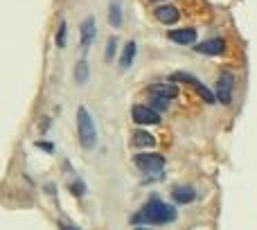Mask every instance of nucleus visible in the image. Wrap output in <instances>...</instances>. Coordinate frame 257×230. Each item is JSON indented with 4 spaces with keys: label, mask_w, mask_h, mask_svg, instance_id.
Wrapping results in <instances>:
<instances>
[{
    "label": "nucleus",
    "mask_w": 257,
    "mask_h": 230,
    "mask_svg": "<svg viewBox=\"0 0 257 230\" xmlns=\"http://www.w3.org/2000/svg\"><path fill=\"white\" fill-rule=\"evenodd\" d=\"M176 219V207L169 203L160 201V198H149L144 203L142 212L135 214L133 221H147V223H169Z\"/></svg>",
    "instance_id": "obj_1"
},
{
    "label": "nucleus",
    "mask_w": 257,
    "mask_h": 230,
    "mask_svg": "<svg viewBox=\"0 0 257 230\" xmlns=\"http://www.w3.org/2000/svg\"><path fill=\"white\" fill-rule=\"evenodd\" d=\"M77 133H79V142L84 149H93L97 142V129L93 124V117H90L88 108L79 106L77 111Z\"/></svg>",
    "instance_id": "obj_2"
},
{
    "label": "nucleus",
    "mask_w": 257,
    "mask_h": 230,
    "mask_svg": "<svg viewBox=\"0 0 257 230\" xmlns=\"http://www.w3.org/2000/svg\"><path fill=\"white\" fill-rule=\"evenodd\" d=\"M133 162L140 167L142 171H149V174H158L165 167V158L160 153H138L133 158Z\"/></svg>",
    "instance_id": "obj_3"
},
{
    "label": "nucleus",
    "mask_w": 257,
    "mask_h": 230,
    "mask_svg": "<svg viewBox=\"0 0 257 230\" xmlns=\"http://www.w3.org/2000/svg\"><path fill=\"white\" fill-rule=\"evenodd\" d=\"M232 88H234V77L232 72H221L216 79V99L221 104H230L232 102Z\"/></svg>",
    "instance_id": "obj_4"
},
{
    "label": "nucleus",
    "mask_w": 257,
    "mask_h": 230,
    "mask_svg": "<svg viewBox=\"0 0 257 230\" xmlns=\"http://www.w3.org/2000/svg\"><path fill=\"white\" fill-rule=\"evenodd\" d=\"M171 79H174V81H183V84H189L203 99H205L207 104H212L216 99L214 95L210 93V88H205V84H201V81H198L194 75H187V72H176V75H171Z\"/></svg>",
    "instance_id": "obj_5"
},
{
    "label": "nucleus",
    "mask_w": 257,
    "mask_h": 230,
    "mask_svg": "<svg viewBox=\"0 0 257 230\" xmlns=\"http://www.w3.org/2000/svg\"><path fill=\"white\" fill-rule=\"evenodd\" d=\"M131 117H133V122H138V124H158V122H160L158 111H153L151 106H144V104H135V106L131 108Z\"/></svg>",
    "instance_id": "obj_6"
},
{
    "label": "nucleus",
    "mask_w": 257,
    "mask_h": 230,
    "mask_svg": "<svg viewBox=\"0 0 257 230\" xmlns=\"http://www.w3.org/2000/svg\"><path fill=\"white\" fill-rule=\"evenodd\" d=\"M149 95H151V97H162V99H174V97H178V86L176 84H151L149 86Z\"/></svg>",
    "instance_id": "obj_7"
},
{
    "label": "nucleus",
    "mask_w": 257,
    "mask_h": 230,
    "mask_svg": "<svg viewBox=\"0 0 257 230\" xmlns=\"http://www.w3.org/2000/svg\"><path fill=\"white\" fill-rule=\"evenodd\" d=\"M167 36H169V41H174V43H178V45L196 43V30H192V27H185V30H171Z\"/></svg>",
    "instance_id": "obj_8"
},
{
    "label": "nucleus",
    "mask_w": 257,
    "mask_h": 230,
    "mask_svg": "<svg viewBox=\"0 0 257 230\" xmlns=\"http://www.w3.org/2000/svg\"><path fill=\"white\" fill-rule=\"evenodd\" d=\"M95 34H97V27H95V18L88 16L84 23H81V48H90V43L95 41Z\"/></svg>",
    "instance_id": "obj_9"
},
{
    "label": "nucleus",
    "mask_w": 257,
    "mask_h": 230,
    "mask_svg": "<svg viewBox=\"0 0 257 230\" xmlns=\"http://www.w3.org/2000/svg\"><path fill=\"white\" fill-rule=\"evenodd\" d=\"M178 9L174 7V5H160V7H156V18L160 23H165V25H171V23L178 21Z\"/></svg>",
    "instance_id": "obj_10"
},
{
    "label": "nucleus",
    "mask_w": 257,
    "mask_h": 230,
    "mask_svg": "<svg viewBox=\"0 0 257 230\" xmlns=\"http://www.w3.org/2000/svg\"><path fill=\"white\" fill-rule=\"evenodd\" d=\"M225 48L223 39H210V41H203V43L196 45V52L201 54H212V57H216V54H221Z\"/></svg>",
    "instance_id": "obj_11"
},
{
    "label": "nucleus",
    "mask_w": 257,
    "mask_h": 230,
    "mask_svg": "<svg viewBox=\"0 0 257 230\" xmlns=\"http://www.w3.org/2000/svg\"><path fill=\"white\" fill-rule=\"evenodd\" d=\"M171 198H174L176 203H180V205H185V203H192L194 198H196V192H194L192 187H187V185H178V187H174V192H171Z\"/></svg>",
    "instance_id": "obj_12"
},
{
    "label": "nucleus",
    "mask_w": 257,
    "mask_h": 230,
    "mask_svg": "<svg viewBox=\"0 0 257 230\" xmlns=\"http://www.w3.org/2000/svg\"><path fill=\"white\" fill-rule=\"evenodd\" d=\"M153 144H156V140H153L151 133H147V131H133V147L144 149V147H153Z\"/></svg>",
    "instance_id": "obj_13"
},
{
    "label": "nucleus",
    "mask_w": 257,
    "mask_h": 230,
    "mask_svg": "<svg viewBox=\"0 0 257 230\" xmlns=\"http://www.w3.org/2000/svg\"><path fill=\"white\" fill-rule=\"evenodd\" d=\"M135 52H138V45H135V41H129V43L124 45V52H122L120 66L122 68H129L131 63H133V59H135Z\"/></svg>",
    "instance_id": "obj_14"
},
{
    "label": "nucleus",
    "mask_w": 257,
    "mask_h": 230,
    "mask_svg": "<svg viewBox=\"0 0 257 230\" xmlns=\"http://www.w3.org/2000/svg\"><path fill=\"white\" fill-rule=\"evenodd\" d=\"M108 23H111L113 27L122 25V5H120V0H111V7H108Z\"/></svg>",
    "instance_id": "obj_15"
},
{
    "label": "nucleus",
    "mask_w": 257,
    "mask_h": 230,
    "mask_svg": "<svg viewBox=\"0 0 257 230\" xmlns=\"http://www.w3.org/2000/svg\"><path fill=\"white\" fill-rule=\"evenodd\" d=\"M88 77H90L88 61H86V59H79V61H77V66H75V79H77V84H86V81H88Z\"/></svg>",
    "instance_id": "obj_16"
},
{
    "label": "nucleus",
    "mask_w": 257,
    "mask_h": 230,
    "mask_svg": "<svg viewBox=\"0 0 257 230\" xmlns=\"http://www.w3.org/2000/svg\"><path fill=\"white\" fill-rule=\"evenodd\" d=\"M66 41H68V25L61 21V25L57 30V45L59 48H66Z\"/></svg>",
    "instance_id": "obj_17"
},
{
    "label": "nucleus",
    "mask_w": 257,
    "mask_h": 230,
    "mask_svg": "<svg viewBox=\"0 0 257 230\" xmlns=\"http://www.w3.org/2000/svg\"><path fill=\"white\" fill-rule=\"evenodd\" d=\"M169 99H162V97H151V108L153 111H165Z\"/></svg>",
    "instance_id": "obj_18"
},
{
    "label": "nucleus",
    "mask_w": 257,
    "mask_h": 230,
    "mask_svg": "<svg viewBox=\"0 0 257 230\" xmlns=\"http://www.w3.org/2000/svg\"><path fill=\"white\" fill-rule=\"evenodd\" d=\"M115 48H117V41L108 39V43H106V61H113V57H115Z\"/></svg>",
    "instance_id": "obj_19"
},
{
    "label": "nucleus",
    "mask_w": 257,
    "mask_h": 230,
    "mask_svg": "<svg viewBox=\"0 0 257 230\" xmlns=\"http://www.w3.org/2000/svg\"><path fill=\"white\" fill-rule=\"evenodd\" d=\"M72 192L81 196V194H84V183H75V185H72Z\"/></svg>",
    "instance_id": "obj_20"
},
{
    "label": "nucleus",
    "mask_w": 257,
    "mask_h": 230,
    "mask_svg": "<svg viewBox=\"0 0 257 230\" xmlns=\"http://www.w3.org/2000/svg\"><path fill=\"white\" fill-rule=\"evenodd\" d=\"M59 228H61V230H79V228H75V225L66 223V221H61V223H59Z\"/></svg>",
    "instance_id": "obj_21"
},
{
    "label": "nucleus",
    "mask_w": 257,
    "mask_h": 230,
    "mask_svg": "<svg viewBox=\"0 0 257 230\" xmlns=\"http://www.w3.org/2000/svg\"><path fill=\"white\" fill-rule=\"evenodd\" d=\"M36 147H39V149H48V151H52V144H50V142H36Z\"/></svg>",
    "instance_id": "obj_22"
},
{
    "label": "nucleus",
    "mask_w": 257,
    "mask_h": 230,
    "mask_svg": "<svg viewBox=\"0 0 257 230\" xmlns=\"http://www.w3.org/2000/svg\"><path fill=\"white\" fill-rule=\"evenodd\" d=\"M135 230H151V228H135Z\"/></svg>",
    "instance_id": "obj_23"
},
{
    "label": "nucleus",
    "mask_w": 257,
    "mask_h": 230,
    "mask_svg": "<svg viewBox=\"0 0 257 230\" xmlns=\"http://www.w3.org/2000/svg\"><path fill=\"white\" fill-rule=\"evenodd\" d=\"M153 3H162V0H153Z\"/></svg>",
    "instance_id": "obj_24"
}]
</instances>
